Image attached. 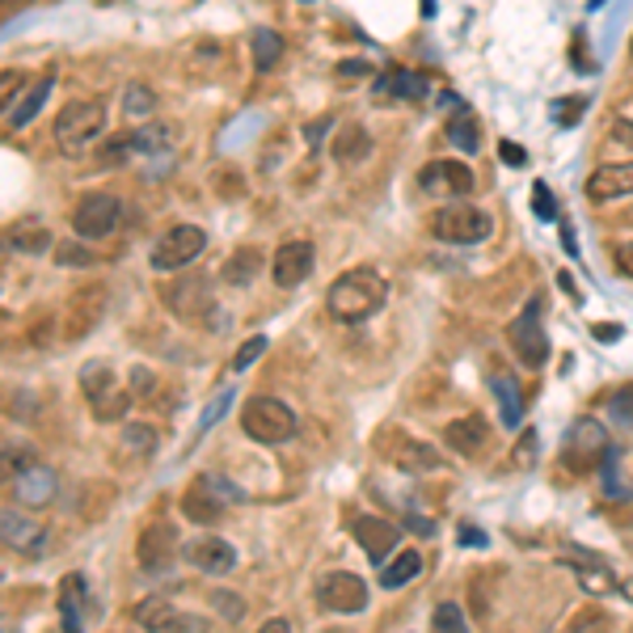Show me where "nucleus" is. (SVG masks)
I'll list each match as a JSON object with an SVG mask.
<instances>
[{"label":"nucleus","mask_w":633,"mask_h":633,"mask_svg":"<svg viewBox=\"0 0 633 633\" xmlns=\"http://www.w3.org/2000/svg\"><path fill=\"white\" fill-rule=\"evenodd\" d=\"M388 301V283L381 271L372 267H355V271H342L326 292V308H330L334 321H368L376 317Z\"/></svg>","instance_id":"nucleus-1"},{"label":"nucleus","mask_w":633,"mask_h":633,"mask_svg":"<svg viewBox=\"0 0 633 633\" xmlns=\"http://www.w3.org/2000/svg\"><path fill=\"white\" fill-rule=\"evenodd\" d=\"M102 132H106V106L98 98H77L56 114V144L68 157H81Z\"/></svg>","instance_id":"nucleus-2"},{"label":"nucleus","mask_w":633,"mask_h":633,"mask_svg":"<svg viewBox=\"0 0 633 633\" xmlns=\"http://www.w3.org/2000/svg\"><path fill=\"white\" fill-rule=\"evenodd\" d=\"M81 393L98 422H118V418H127V410H132V393L114 376L111 363H84Z\"/></svg>","instance_id":"nucleus-3"},{"label":"nucleus","mask_w":633,"mask_h":633,"mask_svg":"<svg viewBox=\"0 0 633 633\" xmlns=\"http://www.w3.org/2000/svg\"><path fill=\"white\" fill-rule=\"evenodd\" d=\"M296 410L279 397H249L241 406V431L253 443H287L296 436Z\"/></svg>","instance_id":"nucleus-4"},{"label":"nucleus","mask_w":633,"mask_h":633,"mask_svg":"<svg viewBox=\"0 0 633 633\" xmlns=\"http://www.w3.org/2000/svg\"><path fill=\"white\" fill-rule=\"evenodd\" d=\"M507 342H511V351L520 359L528 372H536V368H545L550 363V334H545V321H541V296H532V301L523 304V313L507 326Z\"/></svg>","instance_id":"nucleus-5"},{"label":"nucleus","mask_w":633,"mask_h":633,"mask_svg":"<svg viewBox=\"0 0 633 633\" xmlns=\"http://www.w3.org/2000/svg\"><path fill=\"white\" fill-rule=\"evenodd\" d=\"M431 233L448 241V246H482L490 233H495V221L482 212V207H468V203H448L431 216Z\"/></svg>","instance_id":"nucleus-6"},{"label":"nucleus","mask_w":633,"mask_h":633,"mask_svg":"<svg viewBox=\"0 0 633 633\" xmlns=\"http://www.w3.org/2000/svg\"><path fill=\"white\" fill-rule=\"evenodd\" d=\"M203 249H207V233H203L199 224H173L169 233H161V241L152 246L148 267H152L157 275H169V271L191 267Z\"/></svg>","instance_id":"nucleus-7"},{"label":"nucleus","mask_w":633,"mask_h":633,"mask_svg":"<svg viewBox=\"0 0 633 633\" xmlns=\"http://www.w3.org/2000/svg\"><path fill=\"white\" fill-rule=\"evenodd\" d=\"M608 452H612V443H608L604 427L596 418H578L566 431V443H562V465L570 473H591V468L604 465Z\"/></svg>","instance_id":"nucleus-8"},{"label":"nucleus","mask_w":633,"mask_h":633,"mask_svg":"<svg viewBox=\"0 0 633 633\" xmlns=\"http://www.w3.org/2000/svg\"><path fill=\"white\" fill-rule=\"evenodd\" d=\"M241 498L246 495L233 490L228 482L203 473V477H194L191 486H186V495H182V516L191 523H221L224 507H228V502H241Z\"/></svg>","instance_id":"nucleus-9"},{"label":"nucleus","mask_w":633,"mask_h":633,"mask_svg":"<svg viewBox=\"0 0 633 633\" xmlns=\"http://www.w3.org/2000/svg\"><path fill=\"white\" fill-rule=\"evenodd\" d=\"M9 490L18 495L22 507L30 511H43V507H52L59 495V477L52 465H43V461H34V456H22V465L9 468Z\"/></svg>","instance_id":"nucleus-10"},{"label":"nucleus","mask_w":633,"mask_h":633,"mask_svg":"<svg viewBox=\"0 0 633 633\" xmlns=\"http://www.w3.org/2000/svg\"><path fill=\"white\" fill-rule=\"evenodd\" d=\"M118 216H123V203L114 194L89 191L72 207V228H77L81 241H102V237H111L114 228H118Z\"/></svg>","instance_id":"nucleus-11"},{"label":"nucleus","mask_w":633,"mask_h":633,"mask_svg":"<svg viewBox=\"0 0 633 633\" xmlns=\"http://www.w3.org/2000/svg\"><path fill=\"white\" fill-rule=\"evenodd\" d=\"M182 550H186V545H182L178 528L166 520H152V523H144V532H139L136 557L148 575H166L169 566L182 557Z\"/></svg>","instance_id":"nucleus-12"},{"label":"nucleus","mask_w":633,"mask_h":633,"mask_svg":"<svg viewBox=\"0 0 633 633\" xmlns=\"http://www.w3.org/2000/svg\"><path fill=\"white\" fill-rule=\"evenodd\" d=\"M317 604L326 612H363L368 608V583L351 570H330V575L317 583Z\"/></svg>","instance_id":"nucleus-13"},{"label":"nucleus","mask_w":633,"mask_h":633,"mask_svg":"<svg viewBox=\"0 0 633 633\" xmlns=\"http://www.w3.org/2000/svg\"><path fill=\"white\" fill-rule=\"evenodd\" d=\"M418 182H422V191L440 194V199H465L477 186V178L465 161H427L418 169Z\"/></svg>","instance_id":"nucleus-14"},{"label":"nucleus","mask_w":633,"mask_h":633,"mask_svg":"<svg viewBox=\"0 0 633 633\" xmlns=\"http://www.w3.org/2000/svg\"><path fill=\"white\" fill-rule=\"evenodd\" d=\"M381 448H385L388 461L397 468H406V473H431V468H443V456L431 448V443L410 440V436H402V431H381Z\"/></svg>","instance_id":"nucleus-15"},{"label":"nucleus","mask_w":633,"mask_h":633,"mask_svg":"<svg viewBox=\"0 0 633 633\" xmlns=\"http://www.w3.org/2000/svg\"><path fill=\"white\" fill-rule=\"evenodd\" d=\"M351 536H355L363 553L376 562V566H385V557L397 550V541H402V528L385 516H355L351 520Z\"/></svg>","instance_id":"nucleus-16"},{"label":"nucleus","mask_w":633,"mask_h":633,"mask_svg":"<svg viewBox=\"0 0 633 633\" xmlns=\"http://www.w3.org/2000/svg\"><path fill=\"white\" fill-rule=\"evenodd\" d=\"M0 536H4V545L13 553H26V557H43L47 545H52V532L43 528L38 520H26V516H18L13 507L0 516Z\"/></svg>","instance_id":"nucleus-17"},{"label":"nucleus","mask_w":633,"mask_h":633,"mask_svg":"<svg viewBox=\"0 0 633 633\" xmlns=\"http://www.w3.org/2000/svg\"><path fill=\"white\" fill-rule=\"evenodd\" d=\"M182 557L191 562L194 570H203V575L221 578V575H233L237 570V550L221 541V536H199V541H186V550Z\"/></svg>","instance_id":"nucleus-18"},{"label":"nucleus","mask_w":633,"mask_h":633,"mask_svg":"<svg viewBox=\"0 0 633 633\" xmlns=\"http://www.w3.org/2000/svg\"><path fill=\"white\" fill-rule=\"evenodd\" d=\"M313 262H317V253L308 241H283L275 249V262H271V275H275L279 287H301L304 279L313 275Z\"/></svg>","instance_id":"nucleus-19"},{"label":"nucleus","mask_w":633,"mask_h":633,"mask_svg":"<svg viewBox=\"0 0 633 633\" xmlns=\"http://www.w3.org/2000/svg\"><path fill=\"white\" fill-rule=\"evenodd\" d=\"M625 194H633V161H608V166L591 169V178H587L591 203H612Z\"/></svg>","instance_id":"nucleus-20"},{"label":"nucleus","mask_w":633,"mask_h":633,"mask_svg":"<svg viewBox=\"0 0 633 633\" xmlns=\"http://www.w3.org/2000/svg\"><path fill=\"white\" fill-rule=\"evenodd\" d=\"M132 617H136V625L144 633H191V617L186 612H178V608L161 600V596H152V600H139L132 608Z\"/></svg>","instance_id":"nucleus-21"},{"label":"nucleus","mask_w":633,"mask_h":633,"mask_svg":"<svg viewBox=\"0 0 633 633\" xmlns=\"http://www.w3.org/2000/svg\"><path fill=\"white\" fill-rule=\"evenodd\" d=\"M169 308L178 313V317H199V313H207V317H216V304H212V283L207 279H182V283H173L166 292Z\"/></svg>","instance_id":"nucleus-22"},{"label":"nucleus","mask_w":633,"mask_h":633,"mask_svg":"<svg viewBox=\"0 0 633 633\" xmlns=\"http://www.w3.org/2000/svg\"><path fill=\"white\" fill-rule=\"evenodd\" d=\"M178 123H161V118H152V123H144V127H136L132 136H127V144H132V152H144V157H166V152H173L178 148Z\"/></svg>","instance_id":"nucleus-23"},{"label":"nucleus","mask_w":633,"mask_h":633,"mask_svg":"<svg viewBox=\"0 0 633 633\" xmlns=\"http://www.w3.org/2000/svg\"><path fill=\"white\" fill-rule=\"evenodd\" d=\"M443 440L452 452H461V456H477L486 440H490V427H486V418H477V414H468V418H456V422H448V431H443Z\"/></svg>","instance_id":"nucleus-24"},{"label":"nucleus","mask_w":633,"mask_h":633,"mask_svg":"<svg viewBox=\"0 0 633 633\" xmlns=\"http://www.w3.org/2000/svg\"><path fill=\"white\" fill-rule=\"evenodd\" d=\"M52 89H56V72L38 77V81L30 84L26 93H22V98H18V102L4 111V123H9V127H30V123H34V114L43 111V102L52 98Z\"/></svg>","instance_id":"nucleus-25"},{"label":"nucleus","mask_w":633,"mask_h":633,"mask_svg":"<svg viewBox=\"0 0 633 633\" xmlns=\"http://www.w3.org/2000/svg\"><path fill=\"white\" fill-rule=\"evenodd\" d=\"M262 267H267L262 249H258V246H241V249H233V253L224 258L221 279H224V283H233V287H249V283L258 279V271H262Z\"/></svg>","instance_id":"nucleus-26"},{"label":"nucleus","mask_w":633,"mask_h":633,"mask_svg":"<svg viewBox=\"0 0 633 633\" xmlns=\"http://www.w3.org/2000/svg\"><path fill=\"white\" fill-rule=\"evenodd\" d=\"M81 596H84V578L64 575V583H59V625H64V633H84Z\"/></svg>","instance_id":"nucleus-27"},{"label":"nucleus","mask_w":633,"mask_h":633,"mask_svg":"<svg viewBox=\"0 0 633 633\" xmlns=\"http://www.w3.org/2000/svg\"><path fill=\"white\" fill-rule=\"evenodd\" d=\"M566 562L578 570V583L587 587V591H612L617 587V578H612V570H608V562H600V557H587L583 550H570L566 553Z\"/></svg>","instance_id":"nucleus-28"},{"label":"nucleus","mask_w":633,"mask_h":633,"mask_svg":"<svg viewBox=\"0 0 633 633\" xmlns=\"http://www.w3.org/2000/svg\"><path fill=\"white\" fill-rule=\"evenodd\" d=\"M376 98H406V102H422L427 98V81L418 72H406V68H393L381 77L376 84Z\"/></svg>","instance_id":"nucleus-29"},{"label":"nucleus","mask_w":633,"mask_h":633,"mask_svg":"<svg viewBox=\"0 0 633 633\" xmlns=\"http://www.w3.org/2000/svg\"><path fill=\"white\" fill-rule=\"evenodd\" d=\"M490 393H495V402H498V418H502V427H520L523 422V393L520 385L511 381V376H495L490 381Z\"/></svg>","instance_id":"nucleus-30"},{"label":"nucleus","mask_w":633,"mask_h":633,"mask_svg":"<svg viewBox=\"0 0 633 633\" xmlns=\"http://www.w3.org/2000/svg\"><path fill=\"white\" fill-rule=\"evenodd\" d=\"M9 246H18L22 253H47V249H56V241H52V228L43 221H18L13 228H9Z\"/></svg>","instance_id":"nucleus-31"},{"label":"nucleus","mask_w":633,"mask_h":633,"mask_svg":"<svg viewBox=\"0 0 633 633\" xmlns=\"http://www.w3.org/2000/svg\"><path fill=\"white\" fill-rule=\"evenodd\" d=\"M249 59H253V72H271L283 59V38H279L275 30L258 26L249 34Z\"/></svg>","instance_id":"nucleus-32"},{"label":"nucleus","mask_w":633,"mask_h":633,"mask_svg":"<svg viewBox=\"0 0 633 633\" xmlns=\"http://www.w3.org/2000/svg\"><path fill=\"white\" fill-rule=\"evenodd\" d=\"M443 132H448V139H452L461 152H468V157L482 152V127H477V114L465 111V106H461L456 114H448V127H443Z\"/></svg>","instance_id":"nucleus-33"},{"label":"nucleus","mask_w":633,"mask_h":633,"mask_svg":"<svg viewBox=\"0 0 633 633\" xmlns=\"http://www.w3.org/2000/svg\"><path fill=\"white\" fill-rule=\"evenodd\" d=\"M368 152H372V136H368L363 127H342V132H338V139H334V157H338L342 166L368 161Z\"/></svg>","instance_id":"nucleus-34"},{"label":"nucleus","mask_w":633,"mask_h":633,"mask_svg":"<svg viewBox=\"0 0 633 633\" xmlns=\"http://www.w3.org/2000/svg\"><path fill=\"white\" fill-rule=\"evenodd\" d=\"M418 570H422V553H397L385 570H381V587H385V591H397V587H406Z\"/></svg>","instance_id":"nucleus-35"},{"label":"nucleus","mask_w":633,"mask_h":633,"mask_svg":"<svg viewBox=\"0 0 633 633\" xmlns=\"http://www.w3.org/2000/svg\"><path fill=\"white\" fill-rule=\"evenodd\" d=\"M123 111L132 114V118H148V114L157 111V93H152L148 84L132 81L127 84V93H123Z\"/></svg>","instance_id":"nucleus-36"},{"label":"nucleus","mask_w":633,"mask_h":633,"mask_svg":"<svg viewBox=\"0 0 633 633\" xmlns=\"http://www.w3.org/2000/svg\"><path fill=\"white\" fill-rule=\"evenodd\" d=\"M587 106H591V98H587V93H570V98H557V102L550 106V114H553V123H557V127H575Z\"/></svg>","instance_id":"nucleus-37"},{"label":"nucleus","mask_w":633,"mask_h":633,"mask_svg":"<svg viewBox=\"0 0 633 633\" xmlns=\"http://www.w3.org/2000/svg\"><path fill=\"white\" fill-rule=\"evenodd\" d=\"M608 630H612V617H608L604 608H583L562 633H608Z\"/></svg>","instance_id":"nucleus-38"},{"label":"nucleus","mask_w":633,"mask_h":633,"mask_svg":"<svg viewBox=\"0 0 633 633\" xmlns=\"http://www.w3.org/2000/svg\"><path fill=\"white\" fill-rule=\"evenodd\" d=\"M532 212L541 216V221H557L562 212H557V199H553V191H550V182H536L532 186Z\"/></svg>","instance_id":"nucleus-39"},{"label":"nucleus","mask_w":633,"mask_h":633,"mask_svg":"<svg viewBox=\"0 0 633 633\" xmlns=\"http://www.w3.org/2000/svg\"><path fill=\"white\" fill-rule=\"evenodd\" d=\"M436 633H468L465 612L456 604H440L436 608Z\"/></svg>","instance_id":"nucleus-40"},{"label":"nucleus","mask_w":633,"mask_h":633,"mask_svg":"<svg viewBox=\"0 0 633 633\" xmlns=\"http://www.w3.org/2000/svg\"><path fill=\"white\" fill-rule=\"evenodd\" d=\"M123 440L132 443L136 452H152V448H157V431L144 427V422H127V427H123Z\"/></svg>","instance_id":"nucleus-41"},{"label":"nucleus","mask_w":633,"mask_h":633,"mask_svg":"<svg viewBox=\"0 0 633 633\" xmlns=\"http://www.w3.org/2000/svg\"><path fill=\"white\" fill-rule=\"evenodd\" d=\"M608 414H612L617 422H630V427H633V385L608 397Z\"/></svg>","instance_id":"nucleus-42"},{"label":"nucleus","mask_w":633,"mask_h":633,"mask_svg":"<svg viewBox=\"0 0 633 633\" xmlns=\"http://www.w3.org/2000/svg\"><path fill=\"white\" fill-rule=\"evenodd\" d=\"M262 351H267V338L258 334V338H249V342H241V351L233 355V368H237V372H246L249 363H253V359L262 355Z\"/></svg>","instance_id":"nucleus-43"},{"label":"nucleus","mask_w":633,"mask_h":633,"mask_svg":"<svg viewBox=\"0 0 633 633\" xmlns=\"http://www.w3.org/2000/svg\"><path fill=\"white\" fill-rule=\"evenodd\" d=\"M56 262L59 267H89L93 262V253L81 246H56Z\"/></svg>","instance_id":"nucleus-44"},{"label":"nucleus","mask_w":633,"mask_h":633,"mask_svg":"<svg viewBox=\"0 0 633 633\" xmlns=\"http://www.w3.org/2000/svg\"><path fill=\"white\" fill-rule=\"evenodd\" d=\"M334 77H338V81H351V77H372V64H368V59H342V64L334 68Z\"/></svg>","instance_id":"nucleus-45"},{"label":"nucleus","mask_w":633,"mask_h":633,"mask_svg":"<svg viewBox=\"0 0 633 633\" xmlns=\"http://www.w3.org/2000/svg\"><path fill=\"white\" fill-rule=\"evenodd\" d=\"M228 402H233V393H228V388H224L221 397H216V402H212V406H207V414H203V418H199V431H207V427H212V422H216V418H221V414L228 410Z\"/></svg>","instance_id":"nucleus-46"},{"label":"nucleus","mask_w":633,"mask_h":633,"mask_svg":"<svg viewBox=\"0 0 633 633\" xmlns=\"http://www.w3.org/2000/svg\"><path fill=\"white\" fill-rule=\"evenodd\" d=\"M132 393H136V397H152V388H157V381H152V372H148V368H136V372H132Z\"/></svg>","instance_id":"nucleus-47"},{"label":"nucleus","mask_w":633,"mask_h":633,"mask_svg":"<svg viewBox=\"0 0 633 633\" xmlns=\"http://www.w3.org/2000/svg\"><path fill=\"white\" fill-rule=\"evenodd\" d=\"M498 157H502L507 166H523V161H528V152H523L520 144H511V139H502V144H498Z\"/></svg>","instance_id":"nucleus-48"},{"label":"nucleus","mask_w":633,"mask_h":633,"mask_svg":"<svg viewBox=\"0 0 633 633\" xmlns=\"http://www.w3.org/2000/svg\"><path fill=\"white\" fill-rule=\"evenodd\" d=\"M617 271L625 279H633V241H625V246L617 249Z\"/></svg>","instance_id":"nucleus-49"},{"label":"nucleus","mask_w":633,"mask_h":633,"mask_svg":"<svg viewBox=\"0 0 633 633\" xmlns=\"http://www.w3.org/2000/svg\"><path fill=\"white\" fill-rule=\"evenodd\" d=\"M532 452H536V436L528 431L520 440V448H516V461H520V465H532Z\"/></svg>","instance_id":"nucleus-50"},{"label":"nucleus","mask_w":633,"mask_h":633,"mask_svg":"<svg viewBox=\"0 0 633 633\" xmlns=\"http://www.w3.org/2000/svg\"><path fill=\"white\" fill-rule=\"evenodd\" d=\"M253 633H292V621H287V617H271L262 630H253Z\"/></svg>","instance_id":"nucleus-51"},{"label":"nucleus","mask_w":633,"mask_h":633,"mask_svg":"<svg viewBox=\"0 0 633 633\" xmlns=\"http://www.w3.org/2000/svg\"><path fill=\"white\" fill-rule=\"evenodd\" d=\"M621 591H625V596L633 600V578H625V583H621Z\"/></svg>","instance_id":"nucleus-52"},{"label":"nucleus","mask_w":633,"mask_h":633,"mask_svg":"<svg viewBox=\"0 0 633 633\" xmlns=\"http://www.w3.org/2000/svg\"><path fill=\"white\" fill-rule=\"evenodd\" d=\"M600 4H604V0H587V9H591V13H596V9H600Z\"/></svg>","instance_id":"nucleus-53"}]
</instances>
